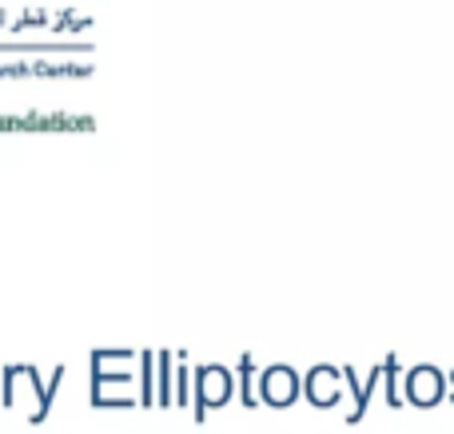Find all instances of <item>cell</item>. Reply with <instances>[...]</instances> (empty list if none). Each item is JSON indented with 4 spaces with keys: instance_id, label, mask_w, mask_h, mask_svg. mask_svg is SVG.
I'll return each instance as SVG.
<instances>
[{
    "instance_id": "7a4b0ae2",
    "label": "cell",
    "mask_w": 454,
    "mask_h": 434,
    "mask_svg": "<svg viewBox=\"0 0 454 434\" xmlns=\"http://www.w3.org/2000/svg\"><path fill=\"white\" fill-rule=\"evenodd\" d=\"M263 399L271 407H287L295 399V375H291V367H271L263 375Z\"/></svg>"
},
{
    "instance_id": "6da1fadb",
    "label": "cell",
    "mask_w": 454,
    "mask_h": 434,
    "mask_svg": "<svg viewBox=\"0 0 454 434\" xmlns=\"http://www.w3.org/2000/svg\"><path fill=\"white\" fill-rule=\"evenodd\" d=\"M227 395H231V379H227L223 367H204L200 371V419H204L207 407H223Z\"/></svg>"
}]
</instances>
